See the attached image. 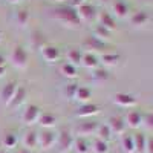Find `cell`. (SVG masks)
I'll use <instances>...</instances> for the list:
<instances>
[{
    "mask_svg": "<svg viewBox=\"0 0 153 153\" xmlns=\"http://www.w3.org/2000/svg\"><path fill=\"white\" fill-rule=\"evenodd\" d=\"M54 17L61 23H66L69 26H80V17L76 14V9L74 8H57L54 11Z\"/></svg>",
    "mask_w": 153,
    "mask_h": 153,
    "instance_id": "1",
    "label": "cell"
},
{
    "mask_svg": "<svg viewBox=\"0 0 153 153\" xmlns=\"http://www.w3.org/2000/svg\"><path fill=\"white\" fill-rule=\"evenodd\" d=\"M11 60H12V65H14L16 68H26L28 65V54H26V51H25L22 46H17L14 51H12V54H11Z\"/></svg>",
    "mask_w": 153,
    "mask_h": 153,
    "instance_id": "2",
    "label": "cell"
},
{
    "mask_svg": "<svg viewBox=\"0 0 153 153\" xmlns=\"http://www.w3.org/2000/svg\"><path fill=\"white\" fill-rule=\"evenodd\" d=\"M57 141V136L54 132L51 130H43L42 133H38V146L42 149H51Z\"/></svg>",
    "mask_w": 153,
    "mask_h": 153,
    "instance_id": "3",
    "label": "cell"
},
{
    "mask_svg": "<svg viewBox=\"0 0 153 153\" xmlns=\"http://www.w3.org/2000/svg\"><path fill=\"white\" fill-rule=\"evenodd\" d=\"M40 107L35 106V104H29L26 107V110H25L23 113V121L25 124H34L38 121V118H40Z\"/></svg>",
    "mask_w": 153,
    "mask_h": 153,
    "instance_id": "4",
    "label": "cell"
},
{
    "mask_svg": "<svg viewBox=\"0 0 153 153\" xmlns=\"http://www.w3.org/2000/svg\"><path fill=\"white\" fill-rule=\"evenodd\" d=\"M109 129L112 133H117V135H121L124 133V129H126V123L121 117H112L109 120Z\"/></svg>",
    "mask_w": 153,
    "mask_h": 153,
    "instance_id": "5",
    "label": "cell"
},
{
    "mask_svg": "<svg viewBox=\"0 0 153 153\" xmlns=\"http://www.w3.org/2000/svg\"><path fill=\"white\" fill-rule=\"evenodd\" d=\"M16 92H17V84H16L14 81L6 83V84L3 86V89H2V100L5 101L8 106H9V103H11V100L14 98Z\"/></svg>",
    "mask_w": 153,
    "mask_h": 153,
    "instance_id": "6",
    "label": "cell"
},
{
    "mask_svg": "<svg viewBox=\"0 0 153 153\" xmlns=\"http://www.w3.org/2000/svg\"><path fill=\"white\" fill-rule=\"evenodd\" d=\"M76 14H78L80 20H91L94 17V6L92 5H87L83 3L76 8Z\"/></svg>",
    "mask_w": 153,
    "mask_h": 153,
    "instance_id": "7",
    "label": "cell"
},
{
    "mask_svg": "<svg viewBox=\"0 0 153 153\" xmlns=\"http://www.w3.org/2000/svg\"><path fill=\"white\" fill-rule=\"evenodd\" d=\"M98 106L97 104H92V103H86V104H83L80 109H78V112H76V115L78 117H81V118H86V117H92V115H95V113H98Z\"/></svg>",
    "mask_w": 153,
    "mask_h": 153,
    "instance_id": "8",
    "label": "cell"
},
{
    "mask_svg": "<svg viewBox=\"0 0 153 153\" xmlns=\"http://www.w3.org/2000/svg\"><path fill=\"white\" fill-rule=\"evenodd\" d=\"M113 100H115V103L123 106V107H130V106H133L136 103V100L132 95H129V94H117Z\"/></svg>",
    "mask_w": 153,
    "mask_h": 153,
    "instance_id": "9",
    "label": "cell"
},
{
    "mask_svg": "<svg viewBox=\"0 0 153 153\" xmlns=\"http://www.w3.org/2000/svg\"><path fill=\"white\" fill-rule=\"evenodd\" d=\"M42 55H43V58H45L46 61L54 63V61L58 60V49H57L55 46H45V48L42 49Z\"/></svg>",
    "mask_w": 153,
    "mask_h": 153,
    "instance_id": "10",
    "label": "cell"
},
{
    "mask_svg": "<svg viewBox=\"0 0 153 153\" xmlns=\"http://www.w3.org/2000/svg\"><path fill=\"white\" fill-rule=\"evenodd\" d=\"M126 123L129 124L130 127H138L139 124L143 123V117H141V113H139L138 110H130L129 113H127V117H126Z\"/></svg>",
    "mask_w": 153,
    "mask_h": 153,
    "instance_id": "11",
    "label": "cell"
},
{
    "mask_svg": "<svg viewBox=\"0 0 153 153\" xmlns=\"http://www.w3.org/2000/svg\"><path fill=\"white\" fill-rule=\"evenodd\" d=\"M98 129V126L94 121H89V123H81L78 127V133L81 135V138H84L86 135H92L95 130Z\"/></svg>",
    "mask_w": 153,
    "mask_h": 153,
    "instance_id": "12",
    "label": "cell"
},
{
    "mask_svg": "<svg viewBox=\"0 0 153 153\" xmlns=\"http://www.w3.org/2000/svg\"><path fill=\"white\" fill-rule=\"evenodd\" d=\"M60 146H61V150L63 152H68L72 146H74V138L69 132H63L61 136H60Z\"/></svg>",
    "mask_w": 153,
    "mask_h": 153,
    "instance_id": "13",
    "label": "cell"
},
{
    "mask_svg": "<svg viewBox=\"0 0 153 153\" xmlns=\"http://www.w3.org/2000/svg\"><path fill=\"white\" fill-rule=\"evenodd\" d=\"M100 25L103 28L109 29V31L115 29V20L112 19V16L107 14V12H101V14H100Z\"/></svg>",
    "mask_w": 153,
    "mask_h": 153,
    "instance_id": "14",
    "label": "cell"
},
{
    "mask_svg": "<svg viewBox=\"0 0 153 153\" xmlns=\"http://www.w3.org/2000/svg\"><path fill=\"white\" fill-rule=\"evenodd\" d=\"M35 146H38V133L31 130V132L26 133V136H25V147H26L28 150H31Z\"/></svg>",
    "mask_w": 153,
    "mask_h": 153,
    "instance_id": "15",
    "label": "cell"
},
{
    "mask_svg": "<svg viewBox=\"0 0 153 153\" xmlns=\"http://www.w3.org/2000/svg\"><path fill=\"white\" fill-rule=\"evenodd\" d=\"M55 123H57L55 117L51 113H43V115H40V118H38V124L43 126V127H54Z\"/></svg>",
    "mask_w": 153,
    "mask_h": 153,
    "instance_id": "16",
    "label": "cell"
},
{
    "mask_svg": "<svg viewBox=\"0 0 153 153\" xmlns=\"http://www.w3.org/2000/svg\"><path fill=\"white\" fill-rule=\"evenodd\" d=\"M81 63H83V66H84V68L97 69V66H98V58H97L94 54H86V55H83Z\"/></svg>",
    "mask_w": 153,
    "mask_h": 153,
    "instance_id": "17",
    "label": "cell"
},
{
    "mask_svg": "<svg viewBox=\"0 0 153 153\" xmlns=\"http://www.w3.org/2000/svg\"><path fill=\"white\" fill-rule=\"evenodd\" d=\"M74 146H75V150L78 153H87L89 152V143H87L86 138L78 136L76 139H74Z\"/></svg>",
    "mask_w": 153,
    "mask_h": 153,
    "instance_id": "18",
    "label": "cell"
},
{
    "mask_svg": "<svg viewBox=\"0 0 153 153\" xmlns=\"http://www.w3.org/2000/svg\"><path fill=\"white\" fill-rule=\"evenodd\" d=\"M133 143H135V150L136 152H146V144H147V139L143 133H138L133 136Z\"/></svg>",
    "mask_w": 153,
    "mask_h": 153,
    "instance_id": "19",
    "label": "cell"
},
{
    "mask_svg": "<svg viewBox=\"0 0 153 153\" xmlns=\"http://www.w3.org/2000/svg\"><path fill=\"white\" fill-rule=\"evenodd\" d=\"M147 22H149V16L144 11L136 12V14L132 17V25H135V26H143V25H146Z\"/></svg>",
    "mask_w": 153,
    "mask_h": 153,
    "instance_id": "20",
    "label": "cell"
},
{
    "mask_svg": "<svg viewBox=\"0 0 153 153\" xmlns=\"http://www.w3.org/2000/svg\"><path fill=\"white\" fill-rule=\"evenodd\" d=\"M25 95H26V91H25L23 87H17V92H16L14 98L11 100V103H9V106H14V107L20 106V104L23 103V100H25Z\"/></svg>",
    "mask_w": 153,
    "mask_h": 153,
    "instance_id": "21",
    "label": "cell"
},
{
    "mask_svg": "<svg viewBox=\"0 0 153 153\" xmlns=\"http://www.w3.org/2000/svg\"><path fill=\"white\" fill-rule=\"evenodd\" d=\"M68 60L71 61V65H78V63H81L83 60V54L80 52L78 49H69V52H68Z\"/></svg>",
    "mask_w": 153,
    "mask_h": 153,
    "instance_id": "22",
    "label": "cell"
},
{
    "mask_svg": "<svg viewBox=\"0 0 153 153\" xmlns=\"http://www.w3.org/2000/svg\"><path fill=\"white\" fill-rule=\"evenodd\" d=\"M123 149H124L127 153H133V152H135L133 136H130V135H124V136H123Z\"/></svg>",
    "mask_w": 153,
    "mask_h": 153,
    "instance_id": "23",
    "label": "cell"
},
{
    "mask_svg": "<svg viewBox=\"0 0 153 153\" xmlns=\"http://www.w3.org/2000/svg\"><path fill=\"white\" fill-rule=\"evenodd\" d=\"M113 11L118 17H124L127 14V5L124 2H121V0H118V2L113 3Z\"/></svg>",
    "mask_w": 153,
    "mask_h": 153,
    "instance_id": "24",
    "label": "cell"
},
{
    "mask_svg": "<svg viewBox=\"0 0 153 153\" xmlns=\"http://www.w3.org/2000/svg\"><path fill=\"white\" fill-rule=\"evenodd\" d=\"M75 98L78 100V101H83V103H86V101H89V98H91V91H89L87 87H78Z\"/></svg>",
    "mask_w": 153,
    "mask_h": 153,
    "instance_id": "25",
    "label": "cell"
},
{
    "mask_svg": "<svg viewBox=\"0 0 153 153\" xmlns=\"http://www.w3.org/2000/svg\"><path fill=\"white\" fill-rule=\"evenodd\" d=\"M61 72L65 74L68 78H74V76H76V68L74 65H71V63H65V65L61 66Z\"/></svg>",
    "mask_w": 153,
    "mask_h": 153,
    "instance_id": "26",
    "label": "cell"
},
{
    "mask_svg": "<svg viewBox=\"0 0 153 153\" xmlns=\"http://www.w3.org/2000/svg\"><path fill=\"white\" fill-rule=\"evenodd\" d=\"M3 146L8 149H14L17 146V136L14 133H6L3 138Z\"/></svg>",
    "mask_w": 153,
    "mask_h": 153,
    "instance_id": "27",
    "label": "cell"
},
{
    "mask_svg": "<svg viewBox=\"0 0 153 153\" xmlns=\"http://www.w3.org/2000/svg\"><path fill=\"white\" fill-rule=\"evenodd\" d=\"M94 152L95 153H109V147H107V143L106 141H101V139H97L94 143Z\"/></svg>",
    "mask_w": 153,
    "mask_h": 153,
    "instance_id": "28",
    "label": "cell"
},
{
    "mask_svg": "<svg viewBox=\"0 0 153 153\" xmlns=\"http://www.w3.org/2000/svg\"><path fill=\"white\" fill-rule=\"evenodd\" d=\"M97 130H98V136H100L101 141H106V143H107V139H109L110 135H112L109 126H107V124H106V126H101V127H98Z\"/></svg>",
    "mask_w": 153,
    "mask_h": 153,
    "instance_id": "29",
    "label": "cell"
},
{
    "mask_svg": "<svg viewBox=\"0 0 153 153\" xmlns=\"http://www.w3.org/2000/svg\"><path fill=\"white\" fill-rule=\"evenodd\" d=\"M16 20H17L19 25H22V26H23V25H26L28 20H29V12L26 9H20L17 12V16H16Z\"/></svg>",
    "mask_w": 153,
    "mask_h": 153,
    "instance_id": "30",
    "label": "cell"
},
{
    "mask_svg": "<svg viewBox=\"0 0 153 153\" xmlns=\"http://www.w3.org/2000/svg\"><path fill=\"white\" fill-rule=\"evenodd\" d=\"M95 38H109L110 37V31L109 29H106V28H103V26H101V25H100V26H97L95 28Z\"/></svg>",
    "mask_w": 153,
    "mask_h": 153,
    "instance_id": "31",
    "label": "cell"
},
{
    "mask_svg": "<svg viewBox=\"0 0 153 153\" xmlns=\"http://www.w3.org/2000/svg\"><path fill=\"white\" fill-rule=\"evenodd\" d=\"M78 87H80V86L76 84V83H71V84H68V86H66V97H68V98H75Z\"/></svg>",
    "mask_w": 153,
    "mask_h": 153,
    "instance_id": "32",
    "label": "cell"
},
{
    "mask_svg": "<svg viewBox=\"0 0 153 153\" xmlns=\"http://www.w3.org/2000/svg\"><path fill=\"white\" fill-rule=\"evenodd\" d=\"M118 60H120V57L117 54H106V55H103V61L106 63V65H117Z\"/></svg>",
    "mask_w": 153,
    "mask_h": 153,
    "instance_id": "33",
    "label": "cell"
},
{
    "mask_svg": "<svg viewBox=\"0 0 153 153\" xmlns=\"http://www.w3.org/2000/svg\"><path fill=\"white\" fill-rule=\"evenodd\" d=\"M94 76H95L97 80H106L109 75H107V72H106V71H97V72L94 74Z\"/></svg>",
    "mask_w": 153,
    "mask_h": 153,
    "instance_id": "34",
    "label": "cell"
},
{
    "mask_svg": "<svg viewBox=\"0 0 153 153\" xmlns=\"http://www.w3.org/2000/svg\"><path fill=\"white\" fill-rule=\"evenodd\" d=\"M146 152H147V153H153V138H149V139H147Z\"/></svg>",
    "mask_w": 153,
    "mask_h": 153,
    "instance_id": "35",
    "label": "cell"
},
{
    "mask_svg": "<svg viewBox=\"0 0 153 153\" xmlns=\"http://www.w3.org/2000/svg\"><path fill=\"white\" fill-rule=\"evenodd\" d=\"M146 123H147L149 129H153V115H147V117H146Z\"/></svg>",
    "mask_w": 153,
    "mask_h": 153,
    "instance_id": "36",
    "label": "cell"
},
{
    "mask_svg": "<svg viewBox=\"0 0 153 153\" xmlns=\"http://www.w3.org/2000/svg\"><path fill=\"white\" fill-rule=\"evenodd\" d=\"M72 5H75L76 8H78L80 5H83V0H72Z\"/></svg>",
    "mask_w": 153,
    "mask_h": 153,
    "instance_id": "37",
    "label": "cell"
},
{
    "mask_svg": "<svg viewBox=\"0 0 153 153\" xmlns=\"http://www.w3.org/2000/svg\"><path fill=\"white\" fill-rule=\"evenodd\" d=\"M5 66V57L3 55H0V68Z\"/></svg>",
    "mask_w": 153,
    "mask_h": 153,
    "instance_id": "38",
    "label": "cell"
},
{
    "mask_svg": "<svg viewBox=\"0 0 153 153\" xmlns=\"http://www.w3.org/2000/svg\"><path fill=\"white\" fill-rule=\"evenodd\" d=\"M19 153H31V150H28V149H22V150H19Z\"/></svg>",
    "mask_w": 153,
    "mask_h": 153,
    "instance_id": "39",
    "label": "cell"
},
{
    "mask_svg": "<svg viewBox=\"0 0 153 153\" xmlns=\"http://www.w3.org/2000/svg\"><path fill=\"white\" fill-rule=\"evenodd\" d=\"M5 74V66H2V68H0V76H2Z\"/></svg>",
    "mask_w": 153,
    "mask_h": 153,
    "instance_id": "40",
    "label": "cell"
},
{
    "mask_svg": "<svg viewBox=\"0 0 153 153\" xmlns=\"http://www.w3.org/2000/svg\"><path fill=\"white\" fill-rule=\"evenodd\" d=\"M9 3H17V2H20V0H8Z\"/></svg>",
    "mask_w": 153,
    "mask_h": 153,
    "instance_id": "41",
    "label": "cell"
},
{
    "mask_svg": "<svg viewBox=\"0 0 153 153\" xmlns=\"http://www.w3.org/2000/svg\"><path fill=\"white\" fill-rule=\"evenodd\" d=\"M55 2H66V0H55Z\"/></svg>",
    "mask_w": 153,
    "mask_h": 153,
    "instance_id": "42",
    "label": "cell"
},
{
    "mask_svg": "<svg viewBox=\"0 0 153 153\" xmlns=\"http://www.w3.org/2000/svg\"><path fill=\"white\" fill-rule=\"evenodd\" d=\"M0 40H2V34H0Z\"/></svg>",
    "mask_w": 153,
    "mask_h": 153,
    "instance_id": "43",
    "label": "cell"
},
{
    "mask_svg": "<svg viewBox=\"0 0 153 153\" xmlns=\"http://www.w3.org/2000/svg\"><path fill=\"white\" fill-rule=\"evenodd\" d=\"M0 153H5V152H0Z\"/></svg>",
    "mask_w": 153,
    "mask_h": 153,
    "instance_id": "44",
    "label": "cell"
},
{
    "mask_svg": "<svg viewBox=\"0 0 153 153\" xmlns=\"http://www.w3.org/2000/svg\"><path fill=\"white\" fill-rule=\"evenodd\" d=\"M104 2H106V0H104Z\"/></svg>",
    "mask_w": 153,
    "mask_h": 153,
    "instance_id": "45",
    "label": "cell"
}]
</instances>
